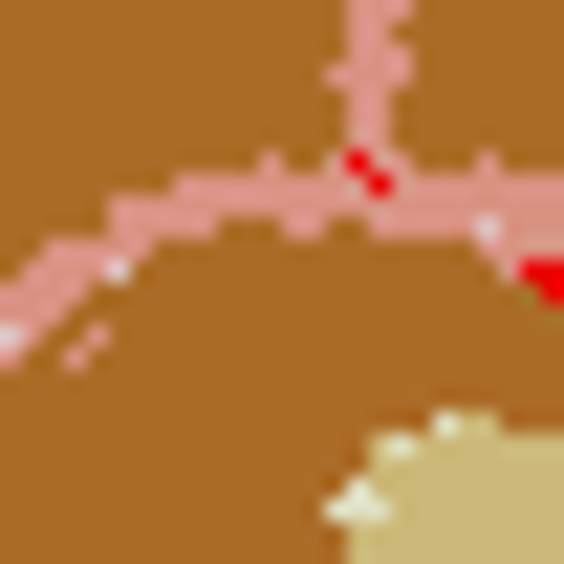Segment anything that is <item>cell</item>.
I'll list each match as a JSON object with an SVG mask.
<instances>
[{
  "label": "cell",
  "mask_w": 564,
  "mask_h": 564,
  "mask_svg": "<svg viewBox=\"0 0 564 564\" xmlns=\"http://www.w3.org/2000/svg\"><path fill=\"white\" fill-rule=\"evenodd\" d=\"M326 564H564V434L434 413L391 456H348L326 478Z\"/></svg>",
  "instance_id": "cell-1"
}]
</instances>
